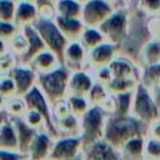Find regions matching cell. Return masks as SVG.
Returning <instances> with one entry per match:
<instances>
[{
    "label": "cell",
    "instance_id": "obj_51",
    "mask_svg": "<svg viewBox=\"0 0 160 160\" xmlns=\"http://www.w3.org/2000/svg\"><path fill=\"white\" fill-rule=\"evenodd\" d=\"M79 1H81V2H85V1H86V0H79Z\"/></svg>",
    "mask_w": 160,
    "mask_h": 160
},
{
    "label": "cell",
    "instance_id": "obj_22",
    "mask_svg": "<svg viewBox=\"0 0 160 160\" xmlns=\"http://www.w3.org/2000/svg\"><path fill=\"white\" fill-rule=\"evenodd\" d=\"M56 129L60 136H80L81 135V122L79 116L72 112L55 120Z\"/></svg>",
    "mask_w": 160,
    "mask_h": 160
},
{
    "label": "cell",
    "instance_id": "obj_44",
    "mask_svg": "<svg viewBox=\"0 0 160 160\" xmlns=\"http://www.w3.org/2000/svg\"><path fill=\"white\" fill-rule=\"evenodd\" d=\"M96 75H98V81L99 82H102V84H109L111 80H112V72L110 70L109 66H105V68H101L99 70H96Z\"/></svg>",
    "mask_w": 160,
    "mask_h": 160
},
{
    "label": "cell",
    "instance_id": "obj_11",
    "mask_svg": "<svg viewBox=\"0 0 160 160\" xmlns=\"http://www.w3.org/2000/svg\"><path fill=\"white\" fill-rule=\"evenodd\" d=\"M116 49L118 45L112 42H102L101 45L88 51V64L95 70L109 66L111 61L116 58Z\"/></svg>",
    "mask_w": 160,
    "mask_h": 160
},
{
    "label": "cell",
    "instance_id": "obj_1",
    "mask_svg": "<svg viewBox=\"0 0 160 160\" xmlns=\"http://www.w3.org/2000/svg\"><path fill=\"white\" fill-rule=\"evenodd\" d=\"M149 125L144 124L141 120L134 115H118L111 114L106 119L104 140L120 150V148L129 140L136 136H144Z\"/></svg>",
    "mask_w": 160,
    "mask_h": 160
},
{
    "label": "cell",
    "instance_id": "obj_27",
    "mask_svg": "<svg viewBox=\"0 0 160 160\" xmlns=\"http://www.w3.org/2000/svg\"><path fill=\"white\" fill-rule=\"evenodd\" d=\"M134 91H126L120 94H114V114L118 115H130L134 101Z\"/></svg>",
    "mask_w": 160,
    "mask_h": 160
},
{
    "label": "cell",
    "instance_id": "obj_18",
    "mask_svg": "<svg viewBox=\"0 0 160 160\" xmlns=\"http://www.w3.org/2000/svg\"><path fill=\"white\" fill-rule=\"evenodd\" d=\"M15 129H16V132H18V138H19V151L24 152L28 155L29 152V149H30V145L35 138V135L38 134L39 130L31 128L24 118H20V116H10Z\"/></svg>",
    "mask_w": 160,
    "mask_h": 160
},
{
    "label": "cell",
    "instance_id": "obj_7",
    "mask_svg": "<svg viewBox=\"0 0 160 160\" xmlns=\"http://www.w3.org/2000/svg\"><path fill=\"white\" fill-rule=\"evenodd\" d=\"M25 102H26V106H28V110H35L38 112H40L42 115V118L45 119V128H46V131L54 138V139H58L60 138L59 135V131L56 129V125H55V120H54V115H52V106L51 104L49 102V100L46 99V96L44 95V92L41 91V89L35 85L26 95L22 96Z\"/></svg>",
    "mask_w": 160,
    "mask_h": 160
},
{
    "label": "cell",
    "instance_id": "obj_6",
    "mask_svg": "<svg viewBox=\"0 0 160 160\" xmlns=\"http://www.w3.org/2000/svg\"><path fill=\"white\" fill-rule=\"evenodd\" d=\"M106 41L120 45L129 31V12L125 8H116L114 12L99 26Z\"/></svg>",
    "mask_w": 160,
    "mask_h": 160
},
{
    "label": "cell",
    "instance_id": "obj_25",
    "mask_svg": "<svg viewBox=\"0 0 160 160\" xmlns=\"http://www.w3.org/2000/svg\"><path fill=\"white\" fill-rule=\"evenodd\" d=\"M56 16L81 18L82 2L79 0H55Z\"/></svg>",
    "mask_w": 160,
    "mask_h": 160
},
{
    "label": "cell",
    "instance_id": "obj_38",
    "mask_svg": "<svg viewBox=\"0 0 160 160\" xmlns=\"http://www.w3.org/2000/svg\"><path fill=\"white\" fill-rule=\"evenodd\" d=\"M36 6L39 10L40 18H44V19H55L56 18L55 0H38Z\"/></svg>",
    "mask_w": 160,
    "mask_h": 160
},
{
    "label": "cell",
    "instance_id": "obj_39",
    "mask_svg": "<svg viewBox=\"0 0 160 160\" xmlns=\"http://www.w3.org/2000/svg\"><path fill=\"white\" fill-rule=\"evenodd\" d=\"M16 2L11 0H0V21H14Z\"/></svg>",
    "mask_w": 160,
    "mask_h": 160
},
{
    "label": "cell",
    "instance_id": "obj_35",
    "mask_svg": "<svg viewBox=\"0 0 160 160\" xmlns=\"http://www.w3.org/2000/svg\"><path fill=\"white\" fill-rule=\"evenodd\" d=\"M145 160H160V141L149 136L145 141Z\"/></svg>",
    "mask_w": 160,
    "mask_h": 160
},
{
    "label": "cell",
    "instance_id": "obj_54",
    "mask_svg": "<svg viewBox=\"0 0 160 160\" xmlns=\"http://www.w3.org/2000/svg\"><path fill=\"white\" fill-rule=\"evenodd\" d=\"M49 160H50V159H49Z\"/></svg>",
    "mask_w": 160,
    "mask_h": 160
},
{
    "label": "cell",
    "instance_id": "obj_21",
    "mask_svg": "<svg viewBox=\"0 0 160 160\" xmlns=\"http://www.w3.org/2000/svg\"><path fill=\"white\" fill-rule=\"evenodd\" d=\"M59 65H61V61L59 60V58L49 49L41 51L40 54H38L29 64V66H31L36 74H44V72H49L51 70H54L55 68H58Z\"/></svg>",
    "mask_w": 160,
    "mask_h": 160
},
{
    "label": "cell",
    "instance_id": "obj_48",
    "mask_svg": "<svg viewBox=\"0 0 160 160\" xmlns=\"http://www.w3.org/2000/svg\"><path fill=\"white\" fill-rule=\"evenodd\" d=\"M25 1H30V2H34V4H36V1H38V0H25Z\"/></svg>",
    "mask_w": 160,
    "mask_h": 160
},
{
    "label": "cell",
    "instance_id": "obj_9",
    "mask_svg": "<svg viewBox=\"0 0 160 160\" xmlns=\"http://www.w3.org/2000/svg\"><path fill=\"white\" fill-rule=\"evenodd\" d=\"M81 136H60L55 139L50 160H72L82 154Z\"/></svg>",
    "mask_w": 160,
    "mask_h": 160
},
{
    "label": "cell",
    "instance_id": "obj_36",
    "mask_svg": "<svg viewBox=\"0 0 160 160\" xmlns=\"http://www.w3.org/2000/svg\"><path fill=\"white\" fill-rule=\"evenodd\" d=\"M138 8L149 18L160 16V0H138Z\"/></svg>",
    "mask_w": 160,
    "mask_h": 160
},
{
    "label": "cell",
    "instance_id": "obj_52",
    "mask_svg": "<svg viewBox=\"0 0 160 160\" xmlns=\"http://www.w3.org/2000/svg\"><path fill=\"white\" fill-rule=\"evenodd\" d=\"M26 160H30V159H26Z\"/></svg>",
    "mask_w": 160,
    "mask_h": 160
},
{
    "label": "cell",
    "instance_id": "obj_13",
    "mask_svg": "<svg viewBox=\"0 0 160 160\" xmlns=\"http://www.w3.org/2000/svg\"><path fill=\"white\" fill-rule=\"evenodd\" d=\"M85 62H88V50L80 41H70L65 49L62 64L71 71H79Z\"/></svg>",
    "mask_w": 160,
    "mask_h": 160
},
{
    "label": "cell",
    "instance_id": "obj_43",
    "mask_svg": "<svg viewBox=\"0 0 160 160\" xmlns=\"http://www.w3.org/2000/svg\"><path fill=\"white\" fill-rule=\"evenodd\" d=\"M146 29H148L149 34L151 35L152 40L160 41V16L149 18V20L146 22Z\"/></svg>",
    "mask_w": 160,
    "mask_h": 160
},
{
    "label": "cell",
    "instance_id": "obj_53",
    "mask_svg": "<svg viewBox=\"0 0 160 160\" xmlns=\"http://www.w3.org/2000/svg\"><path fill=\"white\" fill-rule=\"evenodd\" d=\"M141 160H145V159H141Z\"/></svg>",
    "mask_w": 160,
    "mask_h": 160
},
{
    "label": "cell",
    "instance_id": "obj_40",
    "mask_svg": "<svg viewBox=\"0 0 160 160\" xmlns=\"http://www.w3.org/2000/svg\"><path fill=\"white\" fill-rule=\"evenodd\" d=\"M20 30L14 21H0V40L9 42Z\"/></svg>",
    "mask_w": 160,
    "mask_h": 160
},
{
    "label": "cell",
    "instance_id": "obj_12",
    "mask_svg": "<svg viewBox=\"0 0 160 160\" xmlns=\"http://www.w3.org/2000/svg\"><path fill=\"white\" fill-rule=\"evenodd\" d=\"M54 138L44 130H39L35 135L30 149H29V159L30 160H49L52 146H54Z\"/></svg>",
    "mask_w": 160,
    "mask_h": 160
},
{
    "label": "cell",
    "instance_id": "obj_23",
    "mask_svg": "<svg viewBox=\"0 0 160 160\" xmlns=\"http://www.w3.org/2000/svg\"><path fill=\"white\" fill-rule=\"evenodd\" d=\"M145 139L144 136H136L120 148V155L122 160H141L144 159L145 151Z\"/></svg>",
    "mask_w": 160,
    "mask_h": 160
},
{
    "label": "cell",
    "instance_id": "obj_49",
    "mask_svg": "<svg viewBox=\"0 0 160 160\" xmlns=\"http://www.w3.org/2000/svg\"><path fill=\"white\" fill-rule=\"evenodd\" d=\"M110 2H112V4H115V2H118V1H120V0H109Z\"/></svg>",
    "mask_w": 160,
    "mask_h": 160
},
{
    "label": "cell",
    "instance_id": "obj_30",
    "mask_svg": "<svg viewBox=\"0 0 160 160\" xmlns=\"http://www.w3.org/2000/svg\"><path fill=\"white\" fill-rule=\"evenodd\" d=\"M8 45H9L10 51L19 58H22L26 54V51L29 49V41H28V38H26L25 32L22 31V29L8 42Z\"/></svg>",
    "mask_w": 160,
    "mask_h": 160
},
{
    "label": "cell",
    "instance_id": "obj_3",
    "mask_svg": "<svg viewBox=\"0 0 160 160\" xmlns=\"http://www.w3.org/2000/svg\"><path fill=\"white\" fill-rule=\"evenodd\" d=\"M106 110L100 105H91L81 116V140L82 150L89 149L95 142L104 140Z\"/></svg>",
    "mask_w": 160,
    "mask_h": 160
},
{
    "label": "cell",
    "instance_id": "obj_47",
    "mask_svg": "<svg viewBox=\"0 0 160 160\" xmlns=\"http://www.w3.org/2000/svg\"><path fill=\"white\" fill-rule=\"evenodd\" d=\"M72 160H85V158H84V152H82V154H80L78 158H75V159H72Z\"/></svg>",
    "mask_w": 160,
    "mask_h": 160
},
{
    "label": "cell",
    "instance_id": "obj_42",
    "mask_svg": "<svg viewBox=\"0 0 160 160\" xmlns=\"http://www.w3.org/2000/svg\"><path fill=\"white\" fill-rule=\"evenodd\" d=\"M15 54H12L10 50L5 54L1 55V60H0V66H1V72L2 75H8L10 74V71L16 66L15 65Z\"/></svg>",
    "mask_w": 160,
    "mask_h": 160
},
{
    "label": "cell",
    "instance_id": "obj_34",
    "mask_svg": "<svg viewBox=\"0 0 160 160\" xmlns=\"http://www.w3.org/2000/svg\"><path fill=\"white\" fill-rule=\"evenodd\" d=\"M136 85L138 84H135L134 79H116V78H112V80L109 84H106V86L112 91V94L132 91L135 90Z\"/></svg>",
    "mask_w": 160,
    "mask_h": 160
},
{
    "label": "cell",
    "instance_id": "obj_2",
    "mask_svg": "<svg viewBox=\"0 0 160 160\" xmlns=\"http://www.w3.org/2000/svg\"><path fill=\"white\" fill-rule=\"evenodd\" d=\"M71 72V70H69L64 64H61L49 72L38 74L36 85L41 89L51 106L68 98V89Z\"/></svg>",
    "mask_w": 160,
    "mask_h": 160
},
{
    "label": "cell",
    "instance_id": "obj_37",
    "mask_svg": "<svg viewBox=\"0 0 160 160\" xmlns=\"http://www.w3.org/2000/svg\"><path fill=\"white\" fill-rule=\"evenodd\" d=\"M0 92L4 100H8L10 98L18 96L16 95V85L14 79L10 75H2L1 82H0Z\"/></svg>",
    "mask_w": 160,
    "mask_h": 160
},
{
    "label": "cell",
    "instance_id": "obj_29",
    "mask_svg": "<svg viewBox=\"0 0 160 160\" xmlns=\"http://www.w3.org/2000/svg\"><path fill=\"white\" fill-rule=\"evenodd\" d=\"M2 110L5 112H8L9 116L24 118L26 111H28V106H26V102H25L22 96H14V98H10L8 100H4V109Z\"/></svg>",
    "mask_w": 160,
    "mask_h": 160
},
{
    "label": "cell",
    "instance_id": "obj_20",
    "mask_svg": "<svg viewBox=\"0 0 160 160\" xmlns=\"http://www.w3.org/2000/svg\"><path fill=\"white\" fill-rule=\"evenodd\" d=\"M0 150H19L18 132L10 116L9 119H5L2 115L0 126Z\"/></svg>",
    "mask_w": 160,
    "mask_h": 160
},
{
    "label": "cell",
    "instance_id": "obj_15",
    "mask_svg": "<svg viewBox=\"0 0 160 160\" xmlns=\"http://www.w3.org/2000/svg\"><path fill=\"white\" fill-rule=\"evenodd\" d=\"M22 31L25 32L26 38H28V41H29V49L26 51V54L20 58V64L22 65H29L30 61L38 55L40 54L41 51L46 50V45L44 42V40L41 39L40 34L38 32V30L35 29L34 25H29V26H25L22 28Z\"/></svg>",
    "mask_w": 160,
    "mask_h": 160
},
{
    "label": "cell",
    "instance_id": "obj_19",
    "mask_svg": "<svg viewBox=\"0 0 160 160\" xmlns=\"http://www.w3.org/2000/svg\"><path fill=\"white\" fill-rule=\"evenodd\" d=\"M55 22L59 26L60 31L64 34V36L70 41H79L82 31L85 29V24L82 22L81 18H64V16H56Z\"/></svg>",
    "mask_w": 160,
    "mask_h": 160
},
{
    "label": "cell",
    "instance_id": "obj_50",
    "mask_svg": "<svg viewBox=\"0 0 160 160\" xmlns=\"http://www.w3.org/2000/svg\"><path fill=\"white\" fill-rule=\"evenodd\" d=\"M11 1H15V2H18V1H20V0H11Z\"/></svg>",
    "mask_w": 160,
    "mask_h": 160
},
{
    "label": "cell",
    "instance_id": "obj_32",
    "mask_svg": "<svg viewBox=\"0 0 160 160\" xmlns=\"http://www.w3.org/2000/svg\"><path fill=\"white\" fill-rule=\"evenodd\" d=\"M142 84L148 89L160 85V64L146 65L142 72Z\"/></svg>",
    "mask_w": 160,
    "mask_h": 160
},
{
    "label": "cell",
    "instance_id": "obj_8",
    "mask_svg": "<svg viewBox=\"0 0 160 160\" xmlns=\"http://www.w3.org/2000/svg\"><path fill=\"white\" fill-rule=\"evenodd\" d=\"M115 9L114 4L109 0H86L82 2L81 20L85 26L99 28Z\"/></svg>",
    "mask_w": 160,
    "mask_h": 160
},
{
    "label": "cell",
    "instance_id": "obj_33",
    "mask_svg": "<svg viewBox=\"0 0 160 160\" xmlns=\"http://www.w3.org/2000/svg\"><path fill=\"white\" fill-rule=\"evenodd\" d=\"M89 99L88 98H82V96H72V95H69L66 98V101L69 104V108L71 110V112L76 116H82L88 110L89 108L91 106L90 101H88Z\"/></svg>",
    "mask_w": 160,
    "mask_h": 160
},
{
    "label": "cell",
    "instance_id": "obj_26",
    "mask_svg": "<svg viewBox=\"0 0 160 160\" xmlns=\"http://www.w3.org/2000/svg\"><path fill=\"white\" fill-rule=\"evenodd\" d=\"M82 46L89 51L99 45H101L102 42L106 41L104 34L101 32V30L99 28H91V26H85L84 31H82V35L79 40Z\"/></svg>",
    "mask_w": 160,
    "mask_h": 160
},
{
    "label": "cell",
    "instance_id": "obj_31",
    "mask_svg": "<svg viewBox=\"0 0 160 160\" xmlns=\"http://www.w3.org/2000/svg\"><path fill=\"white\" fill-rule=\"evenodd\" d=\"M89 101L91 105H100V106H105L108 104V101L110 100L109 99V94L106 91V88H105V84L102 82H99L96 81L88 96Z\"/></svg>",
    "mask_w": 160,
    "mask_h": 160
},
{
    "label": "cell",
    "instance_id": "obj_5",
    "mask_svg": "<svg viewBox=\"0 0 160 160\" xmlns=\"http://www.w3.org/2000/svg\"><path fill=\"white\" fill-rule=\"evenodd\" d=\"M34 26L38 30V32L40 34L41 39L44 40L46 48L49 50H51L59 58V60L62 64V61H64V52H65V49H66V46L69 44V40L60 31L59 26L55 22V19L40 18L34 24Z\"/></svg>",
    "mask_w": 160,
    "mask_h": 160
},
{
    "label": "cell",
    "instance_id": "obj_24",
    "mask_svg": "<svg viewBox=\"0 0 160 160\" xmlns=\"http://www.w3.org/2000/svg\"><path fill=\"white\" fill-rule=\"evenodd\" d=\"M112 78L116 79H134L135 68L132 62L126 58H115L109 65Z\"/></svg>",
    "mask_w": 160,
    "mask_h": 160
},
{
    "label": "cell",
    "instance_id": "obj_17",
    "mask_svg": "<svg viewBox=\"0 0 160 160\" xmlns=\"http://www.w3.org/2000/svg\"><path fill=\"white\" fill-rule=\"evenodd\" d=\"M40 19L39 10L36 4L20 0L16 2V12H15V20L14 22L20 28H25L29 25H34Z\"/></svg>",
    "mask_w": 160,
    "mask_h": 160
},
{
    "label": "cell",
    "instance_id": "obj_41",
    "mask_svg": "<svg viewBox=\"0 0 160 160\" xmlns=\"http://www.w3.org/2000/svg\"><path fill=\"white\" fill-rule=\"evenodd\" d=\"M25 121L34 129L40 130V128L45 126V119L42 118V115L35 110H28L25 116H24Z\"/></svg>",
    "mask_w": 160,
    "mask_h": 160
},
{
    "label": "cell",
    "instance_id": "obj_16",
    "mask_svg": "<svg viewBox=\"0 0 160 160\" xmlns=\"http://www.w3.org/2000/svg\"><path fill=\"white\" fill-rule=\"evenodd\" d=\"M84 158L85 160H122L120 151L105 140H100L84 150Z\"/></svg>",
    "mask_w": 160,
    "mask_h": 160
},
{
    "label": "cell",
    "instance_id": "obj_28",
    "mask_svg": "<svg viewBox=\"0 0 160 160\" xmlns=\"http://www.w3.org/2000/svg\"><path fill=\"white\" fill-rule=\"evenodd\" d=\"M140 56L146 65L160 64V41L159 40H149L141 49Z\"/></svg>",
    "mask_w": 160,
    "mask_h": 160
},
{
    "label": "cell",
    "instance_id": "obj_14",
    "mask_svg": "<svg viewBox=\"0 0 160 160\" xmlns=\"http://www.w3.org/2000/svg\"><path fill=\"white\" fill-rule=\"evenodd\" d=\"M92 78L84 70L72 71L69 81V89H68V96H82L88 98L92 86H94Z\"/></svg>",
    "mask_w": 160,
    "mask_h": 160
},
{
    "label": "cell",
    "instance_id": "obj_46",
    "mask_svg": "<svg viewBox=\"0 0 160 160\" xmlns=\"http://www.w3.org/2000/svg\"><path fill=\"white\" fill-rule=\"evenodd\" d=\"M150 91H151L152 98H154V100H155V102H156V105H158V108L160 110V85L150 89Z\"/></svg>",
    "mask_w": 160,
    "mask_h": 160
},
{
    "label": "cell",
    "instance_id": "obj_4",
    "mask_svg": "<svg viewBox=\"0 0 160 160\" xmlns=\"http://www.w3.org/2000/svg\"><path fill=\"white\" fill-rule=\"evenodd\" d=\"M131 115L146 125H150L160 119V110L152 98V94L142 82L138 84L135 88Z\"/></svg>",
    "mask_w": 160,
    "mask_h": 160
},
{
    "label": "cell",
    "instance_id": "obj_45",
    "mask_svg": "<svg viewBox=\"0 0 160 160\" xmlns=\"http://www.w3.org/2000/svg\"><path fill=\"white\" fill-rule=\"evenodd\" d=\"M149 134L151 138L160 141V119L149 125Z\"/></svg>",
    "mask_w": 160,
    "mask_h": 160
},
{
    "label": "cell",
    "instance_id": "obj_10",
    "mask_svg": "<svg viewBox=\"0 0 160 160\" xmlns=\"http://www.w3.org/2000/svg\"><path fill=\"white\" fill-rule=\"evenodd\" d=\"M8 75H10L15 81L18 96L26 95L36 85L35 82L38 81L36 71L29 65H22V64L16 65Z\"/></svg>",
    "mask_w": 160,
    "mask_h": 160
}]
</instances>
